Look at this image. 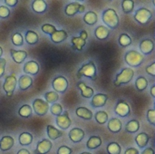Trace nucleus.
Wrapping results in <instances>:
<instances>
[{"label": "nucleus", "mask_w": 155, "mask_h": 154, "mask_svg": "<svg viewBox=\"0 0 155 154\" xmlns=\"http://www.w3.org/2000/svg\"><path fill=\"white\" fill-rule=\"evenodd\" d=\"M84 22L86 24V25H94L97 23L98 21V16H97V14L94 11H88L84 15Z\"/></svg>", "instance_id": "c85d7f7f"}, {"label": "nucleus", "mask_w": 155, "mask_h": 154, "mask_svg": "<svg viewBox=\"0 0 155 154\" xmlns=\"http://www.w3.org/2000/svg\"><path fill=\"white\" fill-rule=\"evenodd\" d=\"M51 113L54 116H58L63 113V107L60 103H53L50 108Z\"/></svg>", "instance_id": "79ce46f5"}, {"label": "nucleus", "mask_w": 155, "mask_h": 154, "mask_svg": "<svg viewBox=\"0 0 155 154\" xmlns=\"http://www.w3.org/2000/svg\"><path fill=\"white\" fill-rule=\"evenodd\" d=\"M97 75L96 66L93 61H89L88 63L83 64L81 68L77 72V78H81L82 76H85L87 78H90L92 80H94Z\"/></svg>", "instance_id": "f03ea898"}, {"label": "nucleus", "mask_w": 155, "mask_h": 154, "mask_svg": "<svg viewBox=\"0 0 155 154\" xmlns=\"http://www.w3.org/2000/svg\"><path fill=\"white\" fill-rule=\"evenodd\" d=\"M4 3L10 7H14L18 4V0H5Z\"/></svg>", "instance_id": "8fccbe9b"}, {"label": "nucleus", "mask_w": 155, "mask_h": 154, "mask_svg": "<svg viewBox=\"0 0 155 154\" xmlns=\"http://www.w3.org/2000/svg\"><path fill=\"white\" fill-rule=\"evenodd\" d=\"M72 153V149L69 148L68 146H61L59 147L58 151H57V154H71Z\"/></svg>", "instance_id": "49530a36"}, {"label": "nucleus", "mask_w": 155, "mask_h": 154, "mask_svg": "<svg viewBox=\"0 0 155 154\" xmlns=\"http://www.w3.org/2000/svg\"><path fill=\"white\" fill-rule=\"evenodd\" d=\"M18 141H19L20 145H22V146L30 145L33 143V135L31 133H26V132L22 133L19 135Z\"/></svg>", "instance_id": "7c9ffc66"}, {"label": "nucleus", "mask_w": 155, "mask_h": 154, "mask_svg": "<svg viewBox=\"0 0 155 154\" xmlns=\"http://www.w3.org/2000/svg\"><path fill=\"white\" fill-rule=\"evenodd\" d=\"M149 140H150V137L146 133H141L135 137V143L138 145V147L141 149H143L147 146Z\"/></svg>", "instance_id": "a878e982"}, {"label": "nucleus", "mask_w": 155, "mask_h": 154, "mask_svg": "<svg viewBox=\"0 0 155 154\" xmlns=\"http://www.w3.org/2000/svg\"><path fill=\"white\" fill-rule=\"evenodd\" d=\"M84 132L80 128H74L69 132V139L74 143L82 142L84 138Z\"/></svg>", "instance_id": "a211bd4d"}, {"label": "nucleus", "mask_w": 155, "mask_h": 154, "mask_svg": "<svg viewBox=\"0 0 155 154\" xmlns=\"http://www.w3.org/2000/svg\"><path fill=\"white\" fill-rule=\"evenodd\" d=\"M124 61L131 67H138L143 64L144 61V56L135 50H131L125 54Z\"/></svg>", "instance_id": "7ed1b4c3"}, {"label": "nucleus", "mask_w": 155, "mask_h": 154, "mask_svg": "<svg viewBox=\"0 0 155 154\" xmlns=\"http://www.w3.org/2000/svg\"><path fill=\"white\" fill-rule=\"evenodd\" d=\"M124 154H139V151L135 148H129L125 151Z\"/></svg>", "instance_id": "3c124183"}, {"label": "nucleus", "mask_w": 155, "mask_h": 154, "mask_svg": "<svg viewBox=\"0 0 155 154\" xmlns=\"http://www.w3.org/2000/svg\"><path fill=\"white\" fill-rule=\"evenodd\" d=\"M16 84H17V79H16L15 74H11L5 76V82L3 84V89L8 97L13 96V93L16 88Z\"/></svg>", "instance_id": "423d86ee"}, {"label": "nucleus", "mask_w": 155, "mask_h": 154, "mask_svg": "<svg viewBox=\"0 0 155 154\" xmlns=\"http://www.w3.org/2000/svg\"><path fill=\"white\" fill-rule=\"evenodd\" d=\"M16 154H30V152L25 149H22V150H19Z\"/></svg>", "instance_id": "5fc2aeb1"}, {"label": "nucleus", "mask_w": 155, "mask_h": 154, "mask_svg": "<svg viewBox=\"0 0 155 154\" xmlns=\"http://www.w3.org/2000/svg\"><path fill=\"white\" fill-rule=\"evenodd\" d=\"M33 113V109L29 104L22 105L18 110V115L23 118H30Z\"/></svg>", "instance_id": "2f4dec72"}, {"label": "nucleus", "mask_w": 155, "mask_h": 154, "mask_svg": "<svg viewBox=\"0 0 155 154\" xmlns=\"http://www.w3.org/2000/svg\"><path fill=\"white\" fill-rule=\"evenodd\" d=\"M107 128H108V130L111 133H118L121 132V130L123 128V123H122V122L118 118H112L108 122Z\"/></svg>", "instance_id": "aec40b11"}, {"label": "nucleus", "mask_w": 155, "mask_h": 154, "mask_svg": "<svg viewBox=\"0 0 155 154\" xmlns=\"http://www.w3.org/2000/svg\"><path fill=\"white\" fill-rule=\"evenodd\" d=\"M134 75V71L132 68H124L121 73H119L114 80V85L116 87H119L123 84H129Z\"/></svg>", "instance_id": "20e7f679"}, {"label": "nucleus", "mask_w": 155, "mask_h": 154, "mask_svg": "<svg viewBox=\"0 0 155 154\" xmlns=\"http://www.w3.org/2000/svg\"><path fill=\"white\" fill-rule=\"evenodd\" d=\"M32 9L35 13L37 14H44L47 9V4L46 2L43 0H35L31 4Z\"/></svg>", "instance_id": "4be33fe9"}, {"label": "nucleus", "mask_w": 155, "mask_h": 154, "mask_svg": "<svg viewBox=\"0 0 155 154\" xmlns=\"http://www.w3.org/2000/svg\"><path fill=\"white\" fill-rule=\"evenodd\" d=\"M46 132H47V135H48L49 139L53 140V141L63 136V133L61 131H59L58 129H56L55 127H54L53 125H50V124L46 126Z\"/></svg>", "instance_id": "bb28decb"}, {"label": "nucleus", "mask_w": 155, "mask_h": 154, "mask_svg": "<svg viewBox=\"0 0 155 154\" xmlns=\"http://www.w3.org/2000/svg\"><path fill=\"white\" fill-rule=\"evenodd\" d=\"M95 121L97 122V123L99 124H104L108 122V113L104 111H99L95 113L94 115Z\"/></svg>", "instance_id": "e433bc0d"}, {"label": "nucleus", "mask_w": 155, "mask_h": 154, "mask_svg": "<svg viewBox=\"0 0 155 154\" xmlns=\"http://www.w3.org/2000/svg\"><path fill=\"white\" fill-rule=\"evenodd\" d=\"M18 88L21 91H26L33 85V79L31 76L23 74L18 79Z\"/></svg>", "instance_id": "f3484780"}, {"label": "nucleus", "mask_w": 155, "mask_h": 154, "mask_svg": "<svg viewBox=\"0 0 155 154\" xmlns=\"http://www.w3.org/2000/svg\"><path fill=\"white\" fill-rule=\"evenodd\" d=\"M140 129V123L137 120H132L125 125V131L129 133H135Z\"/></svg>", "instance_id": "473e14b6"}, {"label": "nucleus", "mask_w": 155, "mask_h": 154, "mask_svg": "<svg viewBox=\"0 0 155 154\" xmlns=\"http://www.w3.org/2000/svg\"><path fill=\"white\" fill-rule=\"evenodd\" d=\"M110 30L104 25H99L94 30V35L98 40H106L109 37Z\"/></svg>", "instance_id": "5701e85b"}, {"label": "nucleus", "mask_w": 155, "mask_h": 154, "mask_svg": "<svg viewBox=\"0 0 155 154\" xmlns=\"http://www.w3.org/2000/svg\"><path fill=\"white\" fill-rule=\"evenodd\" d=\"M102 145V139L100 136H92L86 143V147L89 150H95Z\"/></svg>", "instance_id": "cd10ccee"}, {"label": "nucleus", "mask_w": 155, "mask_h": 154, "mask_svg": "<svg viewBox=\"0 0 155 154\" xmlns=\"http://www.w3.org/2000/svg\"><path fill=\"white\" fill-rule=\"evenodd\" d=\"M102 18H103V22L104 23V25H107L110 29H115L119 25V23H120L119 16L116 11L113 8L105 9L103 12Z\"/></svg>", "instance_id": "f257e3e1"}, {"label": "nucleus", "mask_w": 155, "mask_h": 154, "mask_svg": "<svg viewBox=\"0 0 155 154\" xmlns=\"http://www.w3.org/2000/svg\"><path fill=\"white\" fill-rule=\"evenodd\" d=\"M52 143L47 140V139H44L41 142H39L36 145V149L35 150V154H46L48 153L51 149H52Z\"/></svg>", "instance_id": "ddd939ff"}, {"label": "nucleus", "mask_w": 155, "mask_h": 154, "mask_svg": "<svg viewBox=\"0 0 155 154\" xmlns=\"http://www.w3.org/2000/svg\"><path fill=\"white\" fill-rule=\"evenodd\" d=\"M71 42H72V44H73V48L74 50H76V51H82L83 48L84 47L85 44H86L85 40H84V39L80 38V37H75V36L72 37Z\"/></svg>", "instance_id": "72a5a7b5"}, {"label": "nucleus", "mask_w": 155, "mask_h": 154, "mask_svg": "<svg viewBox=\"0 0 155 154\" xmlns=\"http://www.w3.org/2000/svg\"><path fill=\"white\" fill-rule=\"evenodd\" d=\"M15 141L11 136H4L0 140V150L2 152H7L14 146Z\"/></svg>", "instance_id": "412c9836"}, {"label": "nucleus", "mask_w": 155, "mask_h": 154, "mask_svg": "<svg viewBox=\"0 0 155 154\" xmlns=\"http://www.w3.org/2000/svg\"><path fill=\"white\" fill-rule=\"evenodd\" d=\"M45 98L47 103H55L59 99V95L54 91H52V92H47L45 94Z\"/></svg>", "instance_id": "ea45409f"}, {"label": "nucleus", "mask_w": 155, "mask_h": 154, "mask_svg": "<svg viewBox=\"0 0 155 154\" xmlns=\"http://www.w3.org/2000/svg\"><path fill=\"white\" fill-rule=\"evenodd\" d=\"M79 37L86 41V39H87V37H88V34H87V32H86L85 30H82V31H81V33H80V36H79Z\"/></svg>", "instance_id": "603ef678"}, {"label": "nucleus", "mask_w": 155, "mask_h": 154, "mask_svg": "<svg viewBox=\"0 0 155 154\" xmlns=\"http://www.w3.org/2000/svg\"><path fill=\"white\" fill-rule=\"evenodd\" d=\"M107 152L109 154H121L122 148L117 143H110L106 147Z\"/></svg>", "instance_id": "58836bf2"}, {"label": "nucleus", "mask_w": 155, "mask_h": 154, "mask_svg": "<svg viewBox=\"0 0 155 154\" xmlns=\"http://www.w3.org/2000/svg\"><path fill=\"white\" fill-rule=\"evenodd\" d=\"M2 54H3V48L0 46V58H1V56H2Z\"/></svg>", "instance_id": "4d7b16f0"}, {"label": "nucleus", "mask_w": 155, "mask_h": 154, "mask_svg": "<svg viewBox=\"0 0 155 154\" xmlns=\"http://www.w3.org/2000/svg\"><path fill=\"white\" fill-rule=\"evenodd\" d=\"M10 55L15 64H22L27 57V53L24 50H15L10 49Z\"/></svg>", "instance_id": "dca6fc26"}, {"label": "nucleus", "mask_w": 155, "mask_h": 154, "mask_svg": "<svg viewBox=\"0 0 155 154\" xmlns=\"http://www.w3.org/2000/svg\"><path fill=\"white\" fill-rule=\"evenodd\" d=\"M134 18L139 24L145 25H147L152 20V18H153V13L148 8L141 7V8H138L135 11Z\"/></svg>", "instance_id": "39448f33"}, {"label": "nucleus", "mask_w": 155, "mask_h": 154, "mask_svg": "<svg viewBox=\"0 0 155 154\" xmlns=\"http://www.w3.org/2000/svg\"><path fill=\"white\" fill-rule=\"evenodd\" d=\"M84 10H85V6L77 2L70 3L66 5L64 7V13L68 16H74L78 13H84Z\"/></svg>", "instance_id": "1a4fd4ad"}, {"label": "nucleus", "mask_w": 155, "mask_h": 154, "mask_svg": "<svg viewBox=\"0 0 155 154\" xmlns=\"http://www.w3.org/2000/svg\"><path fill=\"white\" fill-rule=\"evenodd\" d=\"M147 120L150 123V124L155 125V110L150 109L147 112Z\"/></svg>", "instance_id": "a18cd8bd"}, {"label": "nucleus", "mask_w": 155, "mask_h": 154, "mask_svg": "<svg viewBox=\"0 0 155 154\" xmlns=\"http://www.w3.org/2000/svg\"><path fill=\"white\" fill-rule=\"evenodd\" d=\"M77 87L80 89L81 94H82L83 97H84V98H86V99H90V98H92V97L94 96V89L91 88V87L86 86L85 84H84V82L78 83V84H77Z\"/></svg>", "instance_id": "b1692460"}, {"label": "nucleus", "mask_w": 155, "mask_h": 154, "mask_svg": "<svg viewBox=\"0 0 155 154\" xmlns=\"http://www.w3.org/2000/svg\"><path fill=\"white\" fill-rule=\"evenodd\" d=\"M140 50L141 53L145 55H148L150 54H152L154 50V43L153 40L151 39H143L141 41L140 43Z\"/></svg>", "instance_id": "4468645a"}, {"label": "nucleus", "mask_w": 155, "mask_h": 154, "mask_svg": "<svg viewBox=\"0 0 155 154\" xmlns=\"http://www.w3.org/2000/svg\"><path fill=\"white\" fill-rule=\"evenodd\" d=\"M114 113L122 117V118H125V117H128L131 113V108L129 106V104L125 102V101H119L114 108Z\"/></svg>", "instance_id": "9d476101"}, {"label": "nucleus", "mask_w": 155, "mask_h": 154, "mask_svg": "<svg viewBox=\"0 0 155 154\" xmlns=\"http://www.w3.org/2000/svg\"><path fill=\"white\" fill-rule=\"evenodd\" d=\"M118 43L122 47H127L132 44V38L126 33H122L118 38Z\"/></svg>", "instance_id": "f704fd0d"}, {"label": "nucleus", "mask_w": 155, "mask_h": 154, "mask_svg": "<svg viewBox=\"0 0 155 154\" xmlns=\"http://www.w3.org/2000/svg\"><path fill=\"white\" fill-rule=\"evenodd\" d=\"M10 16V9L5 5L0 6V18L6 19Z\"/></svg>", "instance_id": "c03bdc74"}, {"label": "nucleus", "mask_w": 155, "mask_h": 154, "mask_svg": "<svg viewBox=\"0 0 155 154\" xmlns=\"http://www.w3.org/2000/svg\"><path fill=\"white\" fill-rule=\"evenodd\" d=\"M148 86V81L143 76H139L135 81V88L139 92H143Z\"/></svg>", "instance_id": "c9c22d12"}, {"label": "nucleus", "mask_w": 155, "mask_h": 154, "mask_svg": "<svg viewBox=\"0 0 155 154\" xmlns=\"http://www.w3.org/2000/svg\"><path fill=\"white\" fill-rule=\"evenodd\" d=\"M75 114L77 117L86 121H90L93 118V113L85 107H78L75 111Z\"/></svg>", "instance_id": "393cba45"}, {"label": "nucleus", "mask_w": 155, "mask_h": 154, "mask_svg": "<svg viewBox=\"0 0 155 154\" xmlns=\"http://www.w3.org/2000/svg\"><path fill=\"white\" fill-rule=\"evenodd\" d=\"M32 109L35 113L36 115L44 116L47 113V112L49 110V103H47L45 101H44L40 98H37L33 102Z\"/></svg>", "instance_id": "6e6552de"}, {"label": "nucleus", "mask_w": 155, "mask_h": 154, "mask_svg": "<svg viewBox=\"0 0 155 154\" xmlns=\"http://www.w3.org/2000/svg\"><path fill=\"white\" fill-rule=\"evenodd\" d=\"M68 80L63 75L56 76L52 82V87L54 88V91L55 93H64L65 91L68 89Z\"/></svg>", "instance_id": "0eeeda50"}, {"label": "nucleus", "mask_w": 155, "mask_h": 154, "mask_svg": "<svg viewBox=\"0 0 155 154\" xmlns=\"http://www.w3.org/2000/svg\"><path fill=\"white\" fill-rule=\"evenodd\" d=\"M40 67L37 62L35 61H29L26 62L23 67V71L25 74H31V75H36L39 73Z\"/></svg>", "instance_id": "2eb2a0df"}, {"label": "nucleus", "mask_w": 155, "mask_h": 154, "mask_svg": "<svg viewBox=\"0 0 155 154\" xmlns=\"http://www.w3.org/2000/svg\"><path fill=\"white\" fill-rule=\"evenodd\" d=\"M55 123H56V125L62 129V130H67L71 124H72V121L69 117V113L68 112H64V113L56 116V119H55Z\"/></svg>", "instance_id": "9b49d317"}, {"label": "nucleus", "mask_w": 155, "mask_h": 154, "mask_svg": "<svg viewBox=\"0 0 155 154\" xmlns=\"http://www.w3.org/2000/svg\"><path fill=\"white\" fill-rule=\"evenodd\" d=\"M5 65H6V60L5 58H0V78L5 74Z\"/></svg>", "instance_id": "de8ad7c7"}, {"label": "nucleus", "mask_w": 155, "mask_h": 154, "mask_svg": "<svg viewBox=\"0 0 155 154\" xmlns=\"http://www.w3.org/2000/svg\"><path fill=\"white\" fill-rule=\"evenodd\" d=\"M41 30L45 33V34H52L53 33H54L56 31V27L51 24H44L41 27Z\"/></svg>", "instance_id": "37998d69"}, {"label": "nucleus", "mask_w": 155, "mask_h": 154, "mask_svg": "<svg viewBox=\"0 0 155 154\" xmlns=\"http://www.w3.org/2000/svg\"><path fill=\"white\" fill-rule=\"evenodd\" d=\"M108 101V95L104 94V93H97L95 95H94L92 97V101H91V105L94 108H99V107H103L106 104Z\"/></svg>", "instance_id": "f8f14e48"}, {"label": "nucleus", "mask_w": 155, "mask_h": 154, "mask_svg": "<svg viewBox=\"0 0 155 154\" xmlns=\"http://www.w3.org/2000/svg\"><path fill=\"white\" fill-rule=\"evenodd\" d=\"M151 95L154 98L155 97V85H153L151 88Z\"/></svg>", "instance_id": "6e6d98bb"}, {"label": "nucleus", "mask_w": 155, "mask_h": 154, "mask_svg": "<svg viewBox=\"0 0 155 154\" xmlns=\"http://www.w3.org/2000/svg\"><path fill=\"white\" fill-rule=\"evenodd\" d=\"M11 41H12V44L15 46H22L24 44V38H23V35L20 33H15L12 35Z\"/></svg>", "instance_id": "a19ab883"}, {"label": "nucleus", "mask_w": 155, "mask_h": 154, "mask_svg": "<svg viewBox=\"0 0 155 154\" xmlns=\"http://www.w3.org/2000/svg\"><path fill=\"white\" fill-rule=\"evenodd\" d=\"M67 37H68V34L66 33L65 30H56L54 33H53L50 35L51 41L54 44L62 43L64 40H66Z\"/></svg>", "instance_id": "6ab92c4d"}, {"label": "nucleus", "mask_w": 155, "mask_h": 154, "mask_svg": "<svg viewBox=\"0 0 155 154\" xmlns=\"http://www.w3.org/2000/svg\"><path fill=\"white\" fill-rule=\"evenodd\" d=\"M134 2L132 0H124L122 1V9L124 13L130 14L134 11Z\"/></svg>", "instance_id": "4c0bfd02"}, {"label": "nucleus", "mask_w": 155, "mask_h": 154, "mask_svg": "<svg viewBox=\"0 0 155 154\" xmlns=\"http://www.w3.org/2000/svg\"><path fill=\"white\" fill-rule=\"evenodd\" d=\"M25 42L28 44H30V45H34V44H37V42L39 40L38 34L35 31H33V30L26 31L25 35Z\"/></svg>", "instance_id": "c756f323"}, {"label": "nucleus", "mask_w": 155, "mask_h": 154, "mask_svg": "<svg viewBox=\"0 0 155 154\" xmlns=\"http://www.w3.org/2000/svg\"><path fill=\"white\" fill-rule=\"evenodd\" d=\"M146 73L151 76H155V63H153L151 65L146 67Z\"/></svg>", "instance_id": "09e8293b"}, {"label": "nucleus", "mask_w": 155, "mask_h": 154, "mask_svg": "<svg viewBox=\"0 0 155 154\" xmlns=\"http://www.w3.org/2000/svg\"><path fill=\"white\" fill-rule=\"evenodd\" d=\"M141 154H154V151H153V148H147Z\"/></svg>", "instance_id": "864d4df0"}, {"label": "nucleus", "mask_w": 155, "mask_h": 154, "mask_svg": "<svg viewBox=\"0 0 155 154\" xmlns=\"http://www.w3.org/2000/svg\"><path fill=\"white\" fill-rule=\"evenodd\" d=\"M80 154H92V153H90V152H82V153H80Z\"/></svg>", "instance_id": "13d9d810"}]
</instances>
